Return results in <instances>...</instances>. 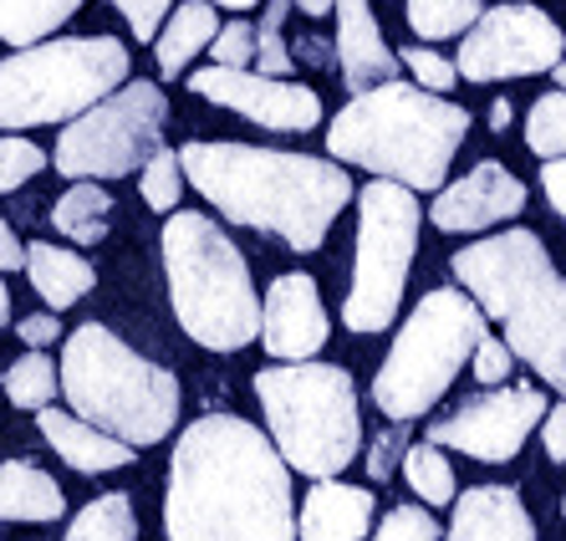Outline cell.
Segmentation results:
<instances>
[{
	"mask_svg": "<svg viewBox=\"0 0 566 541\" xmlns=\"http://www.w3.org/2000/svg\"><path fill=\"white\" fill-rule=\"evenodd\" d=\"M541 189H546V199H552V210L566 215V164L562 159L541 164Z\"/></svg>",
	"mask_w": 566,
	"mask_h": 541,
	"instance_id": "ab89813d",
	"label": "cell"
},
{
	"mask_svg": "<svg viewBox=\"0 0 566 541\" xmlns=\"http://www.w3.org/2000/svg\"><path fill=\"white\" fill-rule=\"evenodd\" d=\"M205 6H224V11H251L255 0H205Z\"/></svg>",
	"mask_w": 566,
	"mask_h": 541,
	"instance_id": "f6af8a7d",
	"label": "cell"
},
{
	"mask_svg": "<svg viewBox=\"0 0 566 541\" xmlns=\"http://www.w3.org/2000/svg\"><path fill=\"white\" fill-rule=\"evenodd\" d=\"M332 337L327 306H322V291L306 271H286V277L271 281L261 302V343L271 357L281 363H312Z\"/></svg>",
	"mask_w": 566,
	"mask_h": 541,
	"instance_id": "9a60e30c",
	"label": "cell"
},
{
	"mask_svg": "<svg viewBox=\"0 0 566 541\" xmlns=\"http://www.w3.org/2000/svg\"><path fill=\"white\" fill-rule=\"evenodd\" d=\"M62 541H138V516L123 490H107L97 501H87L77 511V521L66 527Z\"/></svg>",
	"mask_w": 566,
	"mask_h": 541,
	"instance_id": "484cf974",
	"label": "cell"
},
{
	"mask_svg": "<svg viewBox=\"0 0 566 541\" xmlns=\"http://www.w3.org/2000/svg\"><path fill=\"white\" fill-rule=\"evenodd\" d=\"M485 0H409V27L423 41H449L464 37V31L480 21Z\"/></svg>",
	"mask_w": 566,
	"mask_h": 541,
	"instance_id": "f1b7e54d",
	"label": "cell"
},
{
	"mask_svg": "<svg viewBox=\"0 0 566 541\" xmlns=\"http://www.w3.org/2000/svg\"><path fill=\"white\" fill-rule=\"evenodd\" d=\"M36 429L41 439L62 455L77 476H107V470H123V465H133V449L118 445V439L97 435L93 424L72 419V414L62 409H36Z\"/></svg>",
	"mask_w": 566,
	"mask_h": 541,
	"instance_id": "ffe728a7",
	"label": "cell"
},
{
	"mask_svg": "<svg viewBox=\"0 0 566 541\" xmlns=\"http://www.w3.org/2000/svg\"><path fill=\"white\" fill-rule=\"evenodd\" d=\"M403 449H409V429H403V424L378 429V435H373V445H368V476L388 486V480H394V470H398V460H403Z\"/></svg>",
	"mask_w": 566,
	"mask_h": 541,
	"instance_id": "8d00e7d4",
	"label": "cell"
},
{
	"mask_svg": "<svg viewBox=\"0 0 566 541\" xmlns=\"http://www.w3.org/2000/svg\"><path fill=\"white\" fill-rule=\"evenodd\" d=\"M189 93L210 97V103L230 107V113L261 123V128H271V133H306L322 123V97H316L312 87H302V82L205 66V72H189Z\"/></svg>",
	"mask_w": 566,
	"mask_h": 541,
	"instance_id": "5bb4252c",
	"label": "cell"
},
{
	"mask_svg": "<svg viewBox=\"0 0 566 541\" xmlns=\"http://www.w3.org/2000/svg\"><path fill=\"white\" fill-rule=\"evenodd\" d=\"M511 118H515V113H511V103H505V97H501L495 107H490V128H495V133L511 128Z\"/></svg>",
	"mask_w": 566,
	"mask_h": 541,
	"instance_id": "7bdbcfd3",
	"label": "cell"
},
{
	"mask_svg": "<svg viewBox=\"0 0 566 541\" xmlns=\"http://www.w3.org/2000/svg\"><path fill=\"white\" fill-rule=\"evenodd\" d=\"M179 174L210 199L220 220L245 225L255 236H276L286 251H322L332 220L353 199L343 164L255 148L235 138H195L179 148Z\"/></svg>",
	"mask_w": 566,
	"mask_h": 541,
	"instance_id": "7a4b0ae2",
	"label": "cell"
},
{
	"mask_svg": "<svg viewBox=\"0 0 566 541\" xmlns=\"http://www.w3.org/2000/svg\"><path fill=\"white\" fill-rule=\"evenodd\" d=\"M11 322V291H6V281H0V327Z\"/></svg>",
	"mask_w": 566,
	"mask_h": 541,
	"instance_id": "bcb514c9",
	"label": "cell"
},
{
	"mask_svg": "<svg viewBox=\"0 0 566 541\" xmlns=\"http://www.w3.org/2000/svg\"><path fill=\"white\" fill-rule=\"evenodd\" d=\"M62 394L72 419L128 445L133 455L169 439L179 424V378L164 363L133 353L113 327L82 322L62 347Z\"/></svg>",
	"mask_w": 566,
	"mask_h": 541,
	"instance_id": "5b68a950",
	"label": "cell"
},
{
	"mask_svg": "<svg viewBox=\"0 0 566 541\" xmlns=\"http://www.w3.org/2000/svg\"><path fill=\"white\" fill-rule=\"evenodd\" d=\"M480 337H485V318L474 312L464 291H423V302L398 327L394 347H388L378 378H373V404L394 424L423 419L454 388V378L464 373Z\"/></svg>",
	"mask_w": 566,
	"mask_h": 541,
	"instance_id": "9c48e42d",
	"label": "cell"
},
{
	"mask_svg": "<svg viewBox=\"0 0 566 541\" xmlns=\"http://www.w3.org/2000/svg\"><path fill=\"white\" fill-rule=\"evenodd\" d=\"M128 82L118 37H52L0 56V133L72 123Z\"/></svg>",
	"mask_w": 566,
	"mask_h": 541,
	"instance_id": "ba28073f",
	"label": "cell"
},
{
	"mask_svg": "<svg viewBox=\"0 0 566 541\" xmlns=\"http://www.w3.org/2000/svg\"><path fill=\"white\" fill-rule=\"evenodd\" d=\"M566 52V37L541 6H490L480 11L470 31L460 37V56H454V77L464 82H511V77H536L552 72Z\"/></svg>",
	"mask_w": 566,
	"mask_h": 541,
	"instance_id": "7c38bea8",
	"label": "cell"
},
{
	"mask_svg": "<svg viewBox=\"0 0 566 541\" xmlns=\"http://www.w3.org/2000/svg\"><path fill=\"white\" fill-rule=\"evenodd\" d=\"M291 6H302L306 15H327L332 11V0H291Z\"/></svg>",
	"mask_w": 566,
	"mask_h": 541,
	"instance_id": "ee69618b",
	"label": "cell"
},
{
	"mask_svg": "<svg viewBox=\"0 0 566 541\" xmlns=\"http://www.w3.org/2000/svg\"><path fill=\"white\" fill-rule=\"evenodd\" d=\"M77 6L82 0H0V41H11L15 52L52 41L56 27L77 15Z\"/></svg>",
	"mask_w": 566,
	"mask_h": 541,
	"instance_id": "cb8c5ba5",
	"label": "cell"
},
{
	"mask_svg": "<svg viewBox=\"0 0 566 541\" xmlns=\"http://www.w3.org/2000/svg\"><path fill=\"white\" fill-rule=\"evenodd\" d=\"M271 449L286 470L312 480H337L363 449L357 383L337 363H276L255 373Z\"/></svg>",
	"mask_w": 566,
	"mask_h": 541,
	"instance_id": "52a82bcc",
	"label": "cell"
},
{
	"mask_svg": "<svg viewBox=\"0 0 566 541\" xmlns=\"http://www.w3.org/2000/svg\"><path fill=\"white\" fill-rule=\"evenodd\" d=\"M164 277L179 327L210 353H240L261 337V296L240 246L210 215L179 210L164 220Z\"/></svg>",
	"mask_w": 566,
	"mask_h": 541,
	"instance_id": "8992f818",
	"label": "cell"
},
{
	"mask_svg": "<svg viewBox=\"0 0 566 541\" xmlns=\"http://www.w3.org/2000/svg\"><path fill=\"white\" fill-rule=\"evenodd\" d=\"M470 373H474V383H485V388H501V383H511V373H515V357H511V347L501 343V337H480L474 343V353H470Z\"/></svg>",
	"mask_w": 566,
	"mask_h": 541,
	"instance_id": "d590c367",
	"label": "cell"
},
{
	"mask_svg": "<svg viewBox=\"0 0 566 541\" xmlns=\"http://www.w3.org/2000/svg\"><path fill=\"white\" fill-rule=\"evenodd\" d=\"M107 210H113V195L103 185H72L52 205V225L77 246H97L107 236Z\"/></svg>",
	"mask_w": 566,
	"mask_h": 541,
	"instance_id": "d4e9b609",
	"label": "cell"
},
{
	"mask_svg": "<svg viewBox=\"0 0 566 541\" xmlns=\"http://www.w3.org/2000/svg\"><path fill=\"white\" fill-rule=\"evenodd\" d=\"M214 31H220V11H214V6H205V0H189V6H179V11L169 15L164 37H154L158 72H164V77H179V72H185V66L214 41Z\"/></svg>",
	"mask_w": 566,
	"mask_h": 541,
	"instance_id": "603a6c76",
	"label": "cell"
},
{
	"mask_svg": "<svg viewBox=\"0 0 566 541\" xmlns=\"http://www.w3.org/2000/svg\"><path fill=\"white\" fill-rule=\"evenodd\" d=\"M449 506L454 521L444 541H536V521L515 486H470Z\"/></svg>",
	"mask_w": 566,
	"mask_h": 541,
	"instance_id": "ac0fdd59",
	"label": "cell"
},
{
	"mask_svg": "<svg viewBox=\"0 0 566 541\" xmlns=\"http://www.w3.org/2000/svg\"><path fill=\"white\" fill-rule=\"evenodd\" d=\"M332 11H337V72H343L347 93L357 97L382 82H398V56L382 41L368 0H332Z\"/></svg>",
	"mask_w": 566,
	"mask_h": 541,
	"instance_id": "e0dca14e",
	"label": "cell"
},
{
	"mask_svg": "<svg viewBox=\"0 0 566 541\" xmlns=\"http://www.w3.org/2000/svg\"><path fill=\"white\" fill-rule=\"evenodd\" d=\"M6 398H11L15 409H52V398H56V363L46 353H27V357H15L11 368H6Z\"/></svg>",
	"mask_w": 566,
	"mask_h": 541,
	"instance_id": "83f0119b",
	"label": "cell"
},
{
	"mask_svg": "<svg viewBox=\"0 0 566 541\" xmlns=\"http://www.w3.org/2000/svg\"><path fill=\"white\" fill-rule=\"evenodd\" d=\"M546 419V394L531 383H501L485 394H470L460 409H449L444 419L429 424L423 445L434 449H460L470 460L505 465L521 455V445L531 439V429Z\"/></svg>",
	"mask_w": 566,
	"mask_h": 541,
	"instance_id": "4fadbf2b",
	"label": "cell"
},
{
	"mask_svg": "<svg viewBox=\"0 0 566 541\" xmlns=\"http://www.w3.org/2000/svg\"><path fill=\"white\" fill-rule=\"evenodd\" d=\"M470 133V107L419 93L413 82H382L357 93L332 118V164H357L398 189H439Z\"/></svg>",
	"mask_w": 566,
	"mask_h": 541,
	"instance_id": "277c9868",
	"label": "cell"
},
{
	"mask_svg": "<svg viewBox=\"0 0 566 541\" xmlns=\"http://www.w3.org/2000/svg\"><path fill=\"white\" fill-rule=\"evenodd\" d=\"M21 266H27L31 287H36V296L56 312H66V306H77L87 291L97 287V271L87 256L77 251H62V246H52V240H31V246H21Z\"/></svg>",
	"mask_w": 566,
	"mask_h": 541,
	"instance_id": "44dd1931",
	"label": "cell"
},
{
	"mask_svg": "<svg viewBox=\"0 0 566 541\" xmlns=\"http://www.w3.org/2000/svg\"><path fill=\"white\" fill-rule=\"evenodd\" d=\"M138 185H144L148 210H158V215L179 210V189H185V174H179V154H174V148H158L154 159L144 164V174H138Z\"/></svg>",
	"mask_w": 566,
	"mask_h": 541,
	"instance_id": "4dcf8cb0",
	"label": "cell"
},
{
	"mask_svg": "<svg viewBox=\"0 0 566 541\" xmlns=\"http://www.w3.org/2000/svg\"><path fill=\"white\" fill-rule=\"evenodd\" d=\"M21 240H15V230L6 220H0V271H15V266H21Z\"/></svg>",
	"mask_w": 566,
	"mask_h": 541,
	"instance_id": "b9f144b4",
	"label": "cell"
},
{
	"mask_svg": "<svg viewBox=\"0 0 566 541\" xmlns=\"http://www.w3.org/2000/svg\"><path fill=\"white\" fill-rule=\"evenodd\" d=\"M66 511V490L36 460L0 465V521H56Z\"/></svg>",
	"mask_w": 566,
	"mask_h": 541,
	"instance_id": "7402d4cb",
	"label": "cell"
},
{
	"mask_svg": "<svg viewBox=\"0 0 566 541\" xmlns=\"http://www.w3.org/2000/svg\"><path fill=\"white\" fill-rule=\"evenodd\" d=\"M210 52V66H224V72H245L255 52V27L251 21H230L224 31H214V41L205 46Z\"/></svg>",
	"mask_w": 566,
	"mask_h": 541,
	"instance_id": "e575fe53",
	"label": "cell"
},
{
	"mask_svg": "<svg viewBox=\"0 0 566 541\" xmlns=\"http://www.w3.org/2000/svg\"><path fill=\"white\" fill-rule=\"evenodd\" d=\"M454 277L485 322H501L511 357H521L546 388H566V287L536 230L474 240L454 251Z\"/></svg>",
	"mask_w": 566,
	"mask_h": 541,
	"instance_id": "3957f363",
	"label": "cell"
},
{
	"mask_svg": "<svg viewBox=\"0 0 566 541\" xmlns=\"http://www.w3.org/2000/svg\"><path fill=\"white\" fill-rule=\"evenodd\" d=\"M526 148L541 164L562 159V148H566V97L562 93L536 97V107H531V118H526Z\"/></svg>",
	"mask_w": 566,
	"mask_h": 541,
	"instance_id": "f546056e",
	"label": "cell"
},
{
	"mask_svg": "<svg viewBox=\"0 0 566 541\" xmlns=\"http://www.w3.org/2000/svg\"><path fill=\"white\" fill-rule=\"evenodd\" d=\"M521 210H526V185L501 159H485V164H474L460 185L439 189L434 205H429V220L444 236H474V230L515 220Z\"/></svg>",
	"mask_w": 566,
	"mask_h": 541,
	"instance_id": "2e32d148",
	"label": "cell"
},
{
	"mask_svg": "<svg viewBox=\"0 0 566 541\" xmlns=\"http://www.w3.org/2000/svg\"><path fill=\"white\" fill-rule=\"evenodd\" d=\"M169 541H296L291 470L240 414H199L169 460Z\"/></svg>",
	"mask_w": 566,
	"mask_h": 541,
	"instance_id": "6da1fadb",
	"label": "cell"
},
{
	"mask_svg": "<svg viewBox=\"0 0 566 541\" xmlns=\"http://www.w3.org/2000/svg\"><path fill=\"white\" fill-rule=\"evenodd\" d=\"M113 6L123 11V21L133 27V37H138V41H154L158 37V21L169 15L174 0H113Z\"/></svg>",
	"mask_w": 566,
	"mask_h": 541,
	"instance_id": "74e56055",
	"label": "cell"
},
{
	"mask_svg": "<svg viewBox=\"0 0 566 541\" xmlns=\"http://www.w3.org/2000/svg\"><path fill=\"white\" fill-rule=\"evenodd\" d=\"M398 465H403V480L413 486V496H423V506H449L454 496H460V486H454V465H449L444 449L409 445Z\"/></svg>",
	"mask_w": 566,
	"mask_h": 541,
	"instance_id": "4316f807",
	"label": "cell"
},
{
	"mask_svg": "<svg viewBox=\"0 0 566 541\" xmlns=\"http://www.w3.org/2000/svg\"><path fill=\"white\" fill-rule=\"evenodd\" d=\"M398 56V66H409L413 72V87L419 93H434V97H444V93H454V66L444 62L439 52H429V46H403V52H394Z\"/></svg>",
	"mask_w": 566,
	"mask_h": 541,
	"instance_id": "d6a6232c",
	"label": "cell"
},
{
	"mask_svg": "<svg viewBox=\"0 0 566 541\" xmlns=\"http://www.w3.org/2000/svg\"><path fill=\"white\" fill-rule=\"evenodd\" d=\"M541 439H546V455L562 465L566 460V409H562V404H552V409H546V429H541Z\"/></svg>",
	"mask_w": 566,
	"mask_h": 541,
	"instance_id": "60d3db41",
	"label": "cell"
},
{
	"mask_svg": "<svg viewBox=\"0 0 566 541\" xmlns=\"http://www.w3.org/2000/svg\"><path fill=\"white\" fill-rule=\"evenodd\" d=\"M164 123H169V97L158 82H123L118 93L93 103L82 118H72L56 138V174L97 185V179H123L138 174L158 148H164Z\"/></svg>",
	"mask_w": 566,
	"mask_h": 541,
	"instance_id": "8fae6325",
	"label": "cell"
},
{
	"mask_svg": "<svg viewBox=\"0 0 566 541\" xmlns=\"http://www.w3.org/2000/svg\"><path fill=\"white\" fill-rule=\"evenodd\" d=\"M444 531H439V521L423 506H394V511L378 521V531H373V541H439Z\"/></svg>",
	"mask_w": 566,
	"mask_h": 541,
	"instance_id": "836d02e7",
	"label": "cell"
},
{
	"mask_svg": "<svg viewBox=\"0 0 566 541\" xmlns=\"http://www.w3.org/2000/svg\"><path fill=\"white\" fill-rule=\"evenodd\" d=\"M46 164H52V159H46L31 138H21V133L0 138V195H15L21 185H31Z\"/></svg>",
	"mask_w": 566,
	"mask_h": 541,
	"instance_id": "1f68e13d",
	"label": "cell"
},
{
	"mask_svg": "<svg viewBox=\"0 0 566 541\" xmlns=\"http://www.w3.org/2000/svg\"><path fill=\"white\" fill-rule=\"evenodd\" d=\"M373 501L368 486H347V480H316L302 501V541H363L373 531Z\"/></svg>",
	"mask_w": 566,
	"mask_h": 541,
	"instance_id": "d6986e66",
	"label": "cell"
},
{
	"mask_svg": "<svg viewBox=\"0 0 566 541\" xmlns=\"http://www.w3.org/2000/svg\"><path fill=\"white\" fill-rule=\"evenodd\" d=\"M56 332H62V322L52 318V312H36V318H21L15 322V337L31 347V353H41V347L56 343Z\"/></svg>",
	"mask_w": 566,
	"mask_h": 541,
	"instance_id": "f35d334b",
	"label": "cell"
},
{
	"mask_svg": "<svg viewBox=\"0 0 566 541\" xmlns=\"http://www.w3.org/2000/svg\"><path fill=\"white\" fill-rule=\"evenodd\" d=\"M419 225L423 210L409 189L398 185H373L357 189V266H353V291L343 302L347 332H382L403 306V287H409V266L419 251Z\"/></svg>",
	"mask_w": 566,
	"mask_h": 541,
	"instance_id": "30bf717a",
	"label": "cell"
}]
</instances>
